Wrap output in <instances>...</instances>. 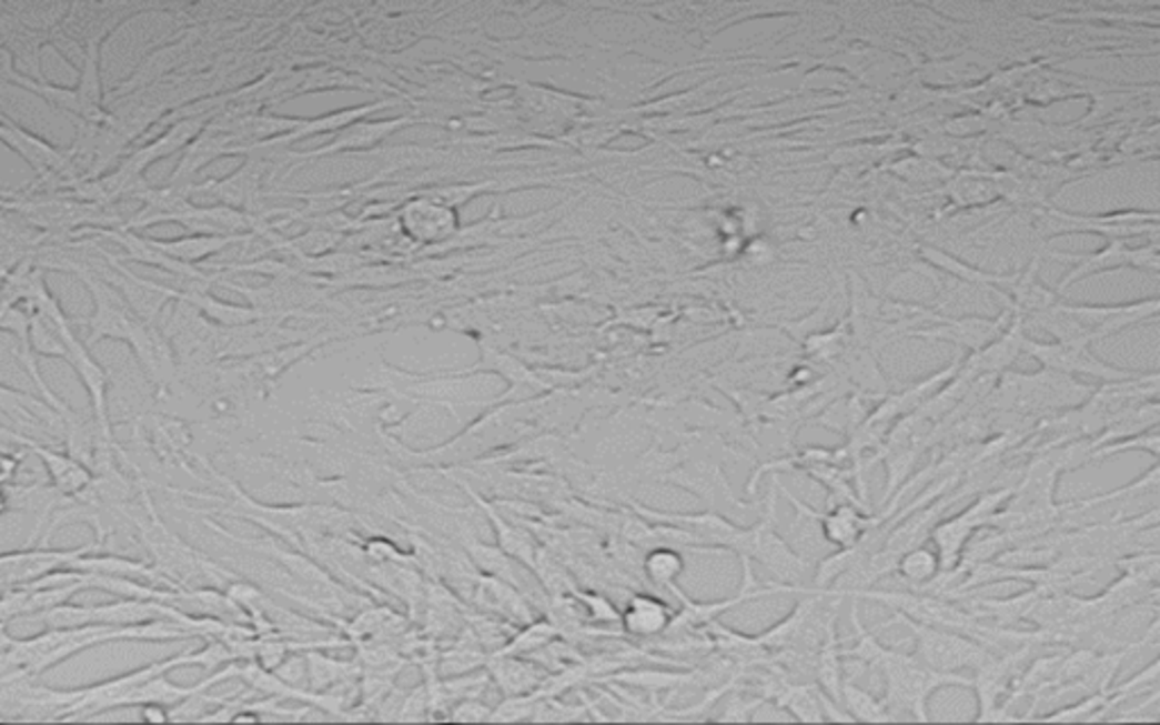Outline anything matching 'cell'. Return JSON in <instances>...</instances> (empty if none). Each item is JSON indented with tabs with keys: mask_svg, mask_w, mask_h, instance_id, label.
I'll use <instances>...</instances> for the list:
<instances>
[{
	"mask_svg": "<svg viewBox=\"0 0 1160 725\" xmlns=\"http://www.w3.org/2000/svg\"><path fill=\"white\" fill-rule=\"evenodd\" d=\"M672 624V612L653 596H637L626 612V628L633 635H657Z\"/></svg>",
	"mask_w": 1160,
	"mask_h": 725,
	"instance_id": "obj_13",
	"label": "cell"
},
{
	"mask_svg": "<svg viewBox=\"0 0 1160 725\" xmlns=\"http://www.w3.org/2000/svg\"><path fill=\"white\" fill-rule=\"evenodd\" d=\"M78 274L84 279L87 286L93 293V300H95V313L89 320L91 333H89L87 343L93 345V343H98V341H102L107 336L109 339L130 341L132 333L141 324V318H137L130 311V306L125 304V300L121 295H117L107 284L98 282V279L89 276L87 272H78Z\"/></svg>",
	"mask_w": 1160,
	"mask_h": 725,
	"instance_id": "obj_7",
	"label": "cell"
},
{
	"mask_svg": "<svg viewBox=\"0 0 1160 725\" xmlns=\"http://www.w3.org/2000/svg\"><path fill=\"white\" fill-rule=\"evenodd\" d=\"M1068 259H1077L1079 265L1063 279L1059 291H1063L1066 286L1075 284L1077 279H1083L1086 274H1092L1097 270H1116L1120 265H1131V268H1142V270H1149V272H1158V245L1156 241L1149 245V248H1129L1124 245L1122 239H1109V245L1090 254V256H1075L1070 254Z\"/></svg>",
	"mask_w": 1160,
	"mask_h": 725,
	"instance_id": "obj_9",
	"label": "cell"
},
{
	"mask_svg": "<svg viewBox=\"0 0 1160 725\" xmlns=\"http://www.w3.org/2000/svg\"><path fill=\"white\" fill-rule=\"evenodd\" d=\"M853 626L857 631V644L848 651H841L844 657L859 659L868 664L887 681V694H884V705H887L894 721L900 718H914V721H929L927 703L929 698L944 687H972V678L964 674H950V672H934L927 664H922L914 653H902L898 648L884 646L859 620L857 605L853 607Z\"/></svg>",
	"mask_w": 1160,
	"mask_h": 725,
	"instance_id": "obj_1",
	"label": "cell"
},
{
	"mask_svg": "<svg viewBox=\"0 0 1160 725\" xmlns=\"http://www.w3.org/2000/svg\"><path fill=\"white\" fill-rule=\"evenodd\" d=\"M1011 324L1007 331H1002L1000 336L988 343L986 348L977 350L970 354V359L964 363V367L959 370V376L966 379V381H972L977 376H992V374H1000L1005 372L1013 361L1016 356L1022 352V345H1025V318L1022 313L1018 311H1011Z\"/></svg>",
	"mask_w": 1160,
	"mask_h": 725,
	"instance_id": "obj_8",
	"label": "cell"
},
{
	"mask_svg": "<svg viewBox=\"0 0 1160 725\" xmlns=\"http://www.w3.org/2000/svg\"><path fill=\"white\" fill-rule=\"evenodd\" d=\"M60 336L64 341V359L71 363V367H75L78 376L82 379L84 387L89 390V395L93 400V411H95V420L102 429V435H109V429H107V411H104V390H107V374L91 361L89 352L84 350V345L78 343V339L71 333L69 329V320L62 315L60 318Z\"/></svg>",
	"mask_w": 1160,
	"mask_h": 725,
	"instance_id": "obj_10",
	"label": "cell"
},
{
	"mask_svg": "<svg viewBox=\"0 0 1160 725\" xmlns=\"http://www.w3.org/2000/svg\"><path fill=\"white\" fill-rule=\"evenodd\" d=\"M1045 594H1052L1047 592L1045 587L1040 585H1031L1027 592L1018 594V596H1011V598H981L977 601V605L984 610V617H992L998 622V626H1013L1016 622H1022L1025 615L1029 612V607Z\"/></svg>",
	"mask_w": 1160,
	"mask_h": 725,
	"instance_id": "obj_12",
	"label": "cell"
},
{
	"mask_svg": "<svg viewBox=\"0 0 1160 725\" xmlns=\"http://www.w3.org/2000/svg\"><path fill=\"white\" fill-rule=\"evenodd\" d=\"M1092 395V387L1075 381L1070 374L1040 370L1038 374L1009 372L998 390L996 406L1020 411L1077 409Z\"/></svg>",
	"mask_w": 1160,
	"mask_h": 725,
	"instance_id": "obj_2",
	"label": "cell"
},
{
	"mask_svg": "<svg viewBox=\"0 0 1160 725\" xmlns=\"http://www.w3.org/2000/svg\"><path fill=\"white\" fill-rule=\"evenodd\" d=\"M841 640L837 637V612L827 620L823 642L814 655V676L818 681V687L841 703V687H844V653H841Z\"/></svg>",
	"mask_w": 1160,
	"mask_h": 725,
	"instance_id": "obj_11",
	"label": "cell"
},
{
	"mask_svg": "<svg viewBox=\"0 0 1160 725\" xmlns=\"http://www.w3.org/2000/svg\"><path fill=\"white\" fill-rule=\"evenodd\" d=\"M30 447H32L34 454L41 456V461H43L46 467L50 470V476H52V481H54V487H58L60 492H67V494H69V492H78V490H82L84 485L91 483L89 472H87L78 461H73V459H64V456H60V454H52V452L39 447V444H34V442H30Z\"/></svg>",
	"mask_w": 1160,
	"mask_h": 725,
	"instance_id": "obj_14",
	"label": "cell"
},
{
	"mask_svg": "<svg viewBox=\"0 0 1160 725\" xmlns=\"http://www.w3.org/2000/svg\"><path fill=\"white\" fill-rule=\"evenodd\" d=\"M896 572L911 585H916L918 590L922 585H927L929 581H934L938 576V572H941V565H938V555L936 551H929L925 548L922 544L920 546H914L909 551H905L900 557H898V565H896Z\"/></svg>",
	"mask_w": 1160,
	"mask_h": 725,
	"instance_id": "obj_16",
	"label": "cell"
},
{
	"mask_svg": "<svg viewBox=\"0 0 1160 725\" xmlns=\"http://www.w3.org/2000/svg\"><path fill=\"white\" fill-rule=\"evenodd\" d=\"M683 557L672 548H657L648 555L646 574L659 585H674V581L683 574Z\"/></svg>",
	"mask_w": 1160,
	"mask_h": 725,
	"instance_id": "obj_19",
	"label": "cell"
},
{
	"mask_svg": "<svg viewBox=\"0 0 1160 725\" xmlns=\"http://www.w3.org/2000/svg\"><path fill=\"white\" fill-rule=\"evenodd\" d=\"M80 572H93V574H104V576H119V578H159V574L148 567V565H141V563H134V561H123V557H84L80 555L78 561L71 565Z\"/></svg>",
	"mask_w": 1160,
	"mask_h": 725,
	"instance_id": "obj_17",
	"label": "cell"
},
{
	"mask_svg": "<svg viewBox=\"0 0 1160 725\" xmlns=\"http://www.w3.org/2000/svg\"><path fill=\"white\" fill-rule=\"evenodd\" d=\"M887 624H891V626L902 624L914 633V640H916L914 655L922 664L934 668V672L961 674V672H966V668L977 672L979 666H984L992 657V651H996L977 640H970L968 635L914 622V620L905 617L902 612H898V615ZM887 624H881V626H887Z\"/></svg>",
	"mask_w": 1160,
	"mask_h": 725,
	"instance_id": "obj_3",
	"label": "cell"
},
{
	"mask_svg": "<svg viewBox=\"0 0 1160 725\" xmlns=\"http://www.w3.org/2000/svg\"><path fill=\"white\" fill-rule=\"evenodd\" d=\"M0 254H3V252H0Z\"/></svg>",
	"mask_w": 1160,
	"mask_h": 725,
	"instance_id": "obj_21",
	"label": "cell"
},
{
	"mask_svg": "<svg viewBox=\"0 0 1160 725\" xmlns=\"http://www.w3.org/2000/svg\"><path fill=\"white\" fill-rule=\"evenodd\" d=\"M841 705L846 707V712L850 714L853 721H861V723H889V721H894L889 709H887V705H884V701L870 696L866 689L857 687L850 681H844Z\"/></svg>",
	"mask_w": 1160,
	"mask_h": 725,
	"instance_id": "obj_15",
	"label": "cell"
},
{
	"mask_svg": "<svg viewBox=\"0 0 1160 725\" xmlns=\"http://www.w3.org/2000/svg\"><path fill=\"white\" fill-rule=\"evenodd\" d=\"M1022 352L1033 356L1045 370L1063 372V374H1070V376L1072 374H1088L1092 379L1107 381V383H1111V381H1127V379L1140 376L1138 372L1120 370L1116 365H1109V363L1099 361L1090 352V345H1066V343L1042 345V343H1033V341L1025 339Z\"/></svg>",
	"mask_w": 1160,
	"mask_h": 725,
	"instance_id": "obj_5",
	"label": "cell"
},
{
	"mask_svg": "<svg viewBox=\"0 0 1160 725\" xmlns=\"http://www.w3.org/2000/svg\"><path fill=\"white\" fill-rule=\"evenodd\" d=\"M900 306L905 311H911V313H918L922 318L941 322V326L929 329V331H914L916 336L952 341L955 345L970 348L972 352H977V350L986 348L988 343L996 341L1000 333L1005 331V326L1011 320V315H1013L1009 306H1005V311L998 318H946V315H938L934 311H925L920 306H905V304H900Z\"/></svg>",
	"mask_w": 1160,
	"mask_h": 725,
	"instance_id": "obj_6",
	"label": "cell"
},
{
	"mask_svg": "<svg viewBox=\"0 0 1160 725\" xmlns=\"http://www.w3.org/2000/svg\"><path fill=\"white\" fill-rule=\"evenodd\" d=\"M1011 494H1013V490L984 492L975 504L970 508H966L961 515H957L948 522H938L931 528L929 537L936 544V555H938L941 572H955L959 567L964 551L968 548V542L975 535V531L990 526L992 517L1000 513L1005 501L1011 499Z\"/></svg>",
	"mask_w": 1160,
	"mask_h": 725,
	"instance_id": "obj_4",
	"label": "cell"
},
{
	"mask_svg": "<svg viewBox=\"0 0 1160 725\" xmlns=\"http://www.w3.org/2000/svg\"><path fill=\"white\" fill-rule=\"evenodd\" d=\"M0 137L8 139V143H10L12 148L21 150L23 157L30 159L32 165H39V169H43L46 163H54V161H58V152L50 150V148H48L46 143H41L39 139H32V137H28L26 132L17 130L14 125H12V128H3V130H0Z\"/></svg>",
	"mask_w": 1160,
	"mask_h": 725,
	"instance_id": "obj_20",
	"label": "cell"
},
{
	"mask_svg": "<svg viewBox=\"0 0 1160 725\" xmlns=\"http://www.w3.org/2000/svg\"><path fill=\"white\" fill-rule=\"evenodd\" d=\"M1158 447H1160V437H1158V431L1151 429L1147 435H1133V437H1124V440H1116V442H1109V444H1101V447L1088 452L1086 461H1103V459H1111L1120 452H1133V450H1142V452H1149L1153 459H1158Z\"/></svg>",
	"mask_w": 1160,
	"mask_h": 725,
	"instance_id": "obj_18",
	"label": "cell"
}]
</instances>
